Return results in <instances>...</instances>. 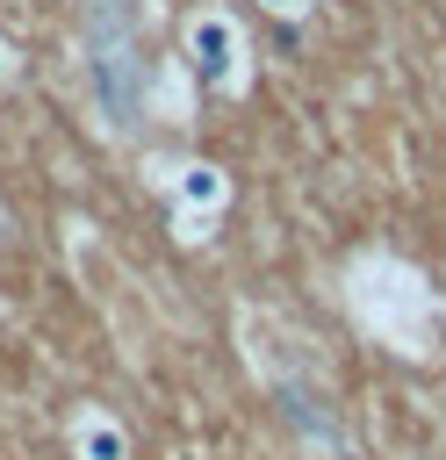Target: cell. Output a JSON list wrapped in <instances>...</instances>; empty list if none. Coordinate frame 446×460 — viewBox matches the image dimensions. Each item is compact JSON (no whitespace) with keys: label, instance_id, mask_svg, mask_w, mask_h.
I'll return each mask as SVG.
<instances>
[{"label":"cell","instance_id":"1","mask_svg":"<svg viewBox=\"0 0 446 460\" xmlns=\"http://www.w3.org/2000/svg\"><path fill=\"white\" fill-rule=\"evenodd\" d=\"M345 316L360 338H374L396 359H432L439 338V295L432 280L396 252H360L345 266Z\"/></svg>","mask_w":446,"mask_h":460},{"label":"cell","instance_id":"2","mask_svg":"<svg viewBox=\"0 0 446 460\" xmlns=\"http://www.w3.org/2000/svg\"><path fill=\"white\" fill-rule=\"evenodd\" d=\"M230 323H237V352H245V367L281 395L288 424H295L309 446H324V438H331V374H324L309 331H295V323H288L281 309H266V302H245Z\"/></svg>","mask_w":446,"mask_h":460},{"label":"cell","instance_id":"3","mask_svg":"<svg viewBox=\"0 0 446 460\" xmlns=\"http://www.w3.org/2000/svg\"><path fill=\"white\" fill-rule=\"evenodd\" d=\"M180 58H187V72H194L209 93H223V101L252 93V36H245L237 7L194 0V7L180 14Z\"/></svg>","mask_w":446,"mask_h":460},{"label":"cell","instance_id":"4","mask_svg":"<svg viewBox=\"0 0 446 460\" xmlns=\"http://www.w3.org/2000/svg\"><path fill=\"white\" fill-rule=\"evenodd\" d=\"M144 180L165 194V208L216 216V223H223V208H230V172H223L216 158H194V151H180V158H144Z\"/></svg>","mask_w":446,"mask_h":460},{"label":"cell","instance_id":"5","mask_svg":"<svg viewBox=\"0 0 446 460\" xmlns=\"http://www.w3.org/2000/svg\"><path fill=\"white\" fill-rule=\"evenodd\" d=\"M65 453L72 460H129V424L101 402H72L65 410Z\"/></svg>","mask_w":446,"mask_h":460},{"label":"cell","instance_id":"6","mask_svg":"<svg viewBox=\"0 0 446 460\" xmlns=\"http://www.w3.org/2000/svg\"><path fill=\"white\" fill-rule=\"evenodd\" d=\"M144 115L151 122H187L194 115V72H187V58H165V65L144 72Z\"/></svg>","mask_w":446,"mask_h":460},{"label":"cell","instance_id":"7","mask_svg":"<svg viewBox=\"0 0 446 460\" xmlns=\"http://www.w3.org/2000/svg\"><path fill=\"white\" fill-rule=\"evenodd\" d=\"M173 237H180V244H209V237H216V216H187V208H173Z\"/></svg>","mask_w":446,"mask_h":460},{"label":"cell","instance_id":"8","mask_svg":"<svg viewBox=\"0 0 446 460\" xmlns=\"http://www.w3.org/2000/svg\"><path fill=\"white\" fill-rule=\"evenodd\" d=\"M22 86V50H14V36H0V101Z\"/></svg>","mask_w":446,"mask_h":460},{"label":"cell","instance_id":"9","mask_svg":"<svg viewBox=\"0 0 446 460\" xmlns=\"http://www.w3.org/2000/svg\"><path fill=\"white\" fill-rule=\"evenodd\" d=\"M259 7H266L273 22H302V14H309V0H259Z\"/></svg>","mask_w":446,"mask_h":460}]
</instances>
